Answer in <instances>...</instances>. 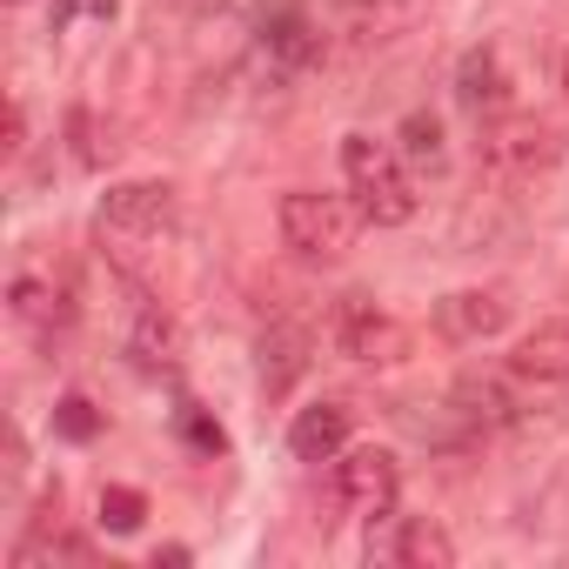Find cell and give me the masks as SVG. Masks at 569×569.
<instances>
[{
    "instance_id": "cell-1",
    "label": "cell",
    "mask_w": 569,
    "mask_h": 569,
    "mask_svg": "<svg viewBox=\"0 0 569 569\" xmlns=\"http://www.w3.org/2000/svg\"><path fill=\"white\" fill-rule=\"evenodd\" d=\"M342 181H349L362 221H376V228H402L416 214V181H409L402 154L376 134H342Z\"/></svg>"
},
{
    "instance_id": "cell-2",
    "label": "cell",
    "mask_w": 569,
    "mask_h": 569,
    "mask_svg": "<svg viewBox=\"0 0 569 569\" xmlns=\"http://www.w3.org/2000/svg\"><path fill=\"white\" fill-rule=\"evenodd\" d=\"M94 228H101V248H114L121 268H134V254L154 248L174 228V188L168 181H121V188L101 194Z\"/></svg>"
},
{
    "instance_id": "cell-3",
    "label": "cell",
    "mask_w": 569,
    "mask_h": 569,
    "mask_svg": "<svg viewBox=\"0 0 569 569\" xmlns=\"http://www.w3.org/2000/svg\"><path fill=\"white\" fill-rule=\"evenodd\" d=\"M356 214H362V208H349L342 194L296 188V194H281L274 228H281V241H289L302 261H342L349 241H356Z\"/></svg>"
},
{
    "instance_id": "cell-4",
    "label": "cell",
    "mask_w": 569,
    "mask_h": 569,
    "mask_svg": "<svg viewBox=\"0 0 569 569\" xmlns=\"http://www.w3.org/2000/svg\"><path fill=\"white\" fill-rule=\"evenodd\" d=\"M329 489H336V502H342L349 516L376 522V516H389V509H396L402 469H396V456H389V449H376V442H369V449H342V456H336Z\"/></svg>"
},
{
    "instance_id": "cell-5",
    "label": "cell",
    "mask_w": 569,
    "mask_h": 569,
    "mask_svg": "<svg viewBox=\"0 0 569 569\" xmlns=\"http://www.w3.org/2000/svg\"><path fill=\"white\" fill-rule=\"evenodd\" d=\"M336 349L349 362H402L409 329L389 309H376L369 296H342V309H336Z\"/></svg>"
},
{
    "instance_id": "cell-6",
    "label": "cell",
    "mask_w": 569,
    "mask_h": 569,
    "mask_svg": "<svg viewBox=\"0 0 569 569\" xmlns=\"http://www.w3.org/2000/svg\"><path fill=\"white\" fill-rule=\"evenodd\" d=\"M556 154H562V141H556V128H549V121H536V114H516V121L489 128V141H482V161H489L496 174H509V181L542 174Z\"/></svg>"
},
{
    "instance_id": "cell-7",
    "label": "cell",
    "mask_w": 569,
    "mask_h": 569,
    "mask_svg": "<svg viewBox=\"0 0 569 569\" xmlns=\"http://www.w3.org/2000/svg\"><path fill=\"white\" fill-rule=\"evenodd\" d=\"M436 329L449 342H489V336L509 329V302L496 289H456V296L436 302Z\"/></svg>"
},
{
    "instance_id": "cell-8",
    "label": "cell",
    "mask_w": 569,
    "mask_h": 569,
    "mask_svg": "<svg viewBox=\"0 0 569 569\" xmlns=\"http://www.w3.org/2000/svg\"><path fill=\"white\" fill-rule=\"evenodd\" d=\"M261 54H268V68H281V74H302V68L322 61V34H316V21H309L302 8H281V14L261 21Z\"/></svg>"
},
{
    "instance_id": "cell-9",
    "label": "cell",
    "mask_w": 569,
    "mask_h": 569,
    "mask_svg": "<svg viewBox=\"0 0 569 569\" xmlns=\"http://www.w3.org/2000/svg\"><path fill=\"white\" fill-rule=\"evenodd\" d=\"M456 101L476 114V121H496L509 108V74H502V54L496 48H469L456 61Z\"/></svg>"
},
{
    "instance_id": "cell-10",
    "label": "cell",
    "mask_w": 569,
    "mask_h": 569,
    "mask_svg": "<svg viewBox=\"0 0 569 569\" xmlns=\"http://www.w3.org/2000/svg\"><path fill=\"white\" fill-rule=\"evenodd\" d=\"M289 449H296V462H336L349 449V409L342 402H309L289 422Z\"/></svg>"
},
{
    "instance_id": "cell-11",
    "label": "cell",
    "mask_w": 569,
    "mask_h": 569,
    "mask_svg": "<svg viewBox=\"0 0 569 569\" xmlns=\"http://www.w3.org/2000/svg\"><path fill=\"white\" fill-rule=\"evenodd\" d=\"M309 369V329L302 322H268L261 336V389L268 396H289Z\"/></svg>"
},
{
    "instance_id": "cell-12",
    "label": "cell",
    "mask_w": 569,
    "mask_h": 569,
    "mask_svg": "<svg viewBox=\"0 0 569 569\" xmlns=\"http://www.w3.org/2000/svg\"><path fill=\"white\" fill-rule=\"evenodd\" d=\"M128 356H134V369L168 376V369L181 362V329H174V316L154 309V302H141V309H134V329H128Z\"/></svg>"
},
{
    "instance_id": "cell-13",
    "label": "cell",
    "mask_w": 569,
    "mask_h": 569,
    "mask_svg": "<svg viewBox=\"0 0 569 569\" xmlns=\"http://www.w3.org/2000/svg\"><path fill=\"white\" fill-rule=\"evenodd\" d=\"M509 369L522 382H569V322H542L536 336H522Z\"/></svg>"
},
{
    "instance_id": "cell-14",
    "label": "cell",
    "mask_w": 569,
    "mask_h": 569,
    "mask_svg": "<svg viewBox=\"0 0 569 569\" xmlns=\"http://www.w3.org/2000/svg\"><path fill=\"white\" fill-rule=\"evenodd\" d=\"M456 416L469 429H502V422H516V396L496 376H462L456 382Z\"/></svg>"
},
{
    "instance_id": "cell-15",
    "label": "cell",
    "mask_w": 569,
    "mask_h": 569,
    "mask_svg": "<svg viewBox=\"0 0 569 569\" xmlns=\"http://www.w3.org/2000/svg\"><path fill=\"white\" fill-rule=\"evenodd\" d=\"M8 296H14V316H21V322H34V329H48V322H54V329H61V322H74V296L61 289V281L14 274V289H8Z\"/></svg>"
},
{
    "instance_id": "cell-16",
    "label": "cell",
    "mask_w": 569,
    "mask_h": 569,
    "mask_svg": "<svg viewBox=\"0 0 569 569\" xmlns=\"http://www.w3.org/2000/svg\"><path fill=\"white\" fill-rule=\"evenodd\" d=\"M389 556H396V562H409V569H449V562H456V542H449L429 516H402V529H396Z\"/></svg>"
},
{
    "instance_id": "cell-17",
    "label": "cell",
    "mask_w": 569,
    "mask_h": 569,
    "mask_svg": "<svg viewBox=\"0 0 569 569\" xmlns=\"http://www.w3.org/2000/svg\"><path fill=\"white\" fill-rule=\"evenodd\" d=\"M396 141H402V148H396L402 161H416V168H429V174L442 168V121H436V114H409Z\"/></svg>"
},
{
    "instance_id": "cell-18",
    "label": "cell",
    "mask_w": 569,
    "mask_h": 569,
    "mask_svg": "<svg viewBox=\"0 0 569 569\" xmlns=\"http://www.w3.org/2000/svg\"><path fill=\"white\" fill-rule=\"evenodd\" d=\"M141 516H148V496H141V489H121V482L101 489V529H108V536H134Z\"/></svg>"
},
{
    "instance_id": "cell-19",
    "label": "cell",
    "mask_w": 569,
    "mask_h": 569,
    "mask_svg": "<svg viewBox=\"0 0 569 569\" xmlns=\"http://www.w3.org/2000/svg\"><path fill=\"white\" fill-rule=\"evenodd\" d=\"M54 429H61L68 442H94V436H101V409H94L88 396H61V402H54Z\"/></svg>"
},
{
    "instance_id": "cell-20",
    "label": "cell",
    "mask_w": 569,
    "mask_h": 569,
    "mask_svg": "<svg viewBox=\"0 0 569 569\" xmlns=\"http://www.w3.org/2000/svg\"><path fill=\"white\" fill-rule=\"evenodd\" d=\"M121 14V0H54L48 21L54 28H74V21H114Z\"/></svg>"
},
{
    "instance_id": "cell-21",
    "label": "cell",
    "mask_w": 569,
    "mask_h": 569,
    "mask_svg": "<svg viewBox=\"0 0 569 569\" xmlns=\"http://www.w3.org/2000/svg\"><path fill=\"white\" fill-rule=\"evenodd\" d=\"M181 436L194 442V449H208V456H221L228 449V436H221V422H208L194 402H181Z\"/></svg>"
},
{
    "instance_id": "cell-22",
    "label": "cell",
    "mask_w": 569,
    "mask_h": 569,
    "mask_svg": "<svg viewBox=\"0 0 569 569\" xmlns=\"http://www.w3.org/2000/svg\"><path fill=\"white\" fill-rule=\"evenodd\" d=\"M21 141H28V114L14 108V114H8V148H21Z\"/></svg>"
},
{
    "instance_id": "cell-23",
    "label": "cell",
    "mask_w": 569,
    "mask_h": 569,
    "mask_svg": "<svg viewBox=\"0 0 569 569\" xmlns=\"http://www.w3.org/2000/svg\"><path fill=\"white\" fill-rule=\"evenodd\" d=\"M181 8H188V14H221L228 0H181Z\"/></svg>"
},
{
    "instance_id": "cell-24",
    "label": "cell",
    "mask_w": 569,
    "mask_h": 569,
    "mask_svg": "<svg viewBox=\"0 0 569 569\" xmlns=\"http://www.w3.org/2000/svg\"><path fill=\"white\" fill-rule=\"evenodd\" d=\"M349 14H376V8H389V0H342Z\"/></svg>"
},
{
    "instance_id": "cell-25",
    "label": "cell",
    "mask_w": 569,
    "mask_h": 569,
    "mask_svg": "<svg viewBox=\"0 0 569 569\" xmlns=\"http://www.w3.org/2000/svg\"><path fill=\"white\" fill-rule=\"evenodd\" d=\"M562 88H569V54H562Z\"/></svg>"
}]
</instances>
